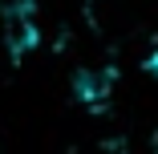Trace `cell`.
I'll use <instances>...</instances> for the list:
<instances>
[{
    "label": "cell",
    "mask_w": 158,
    "mask_h": 154,
    "mask_svg": "<svg viewBox=\"0 0 158 154\" xmlns=\"http://www.w3.org/2000/svg\"><path fill=\"white\" fill-rule=\"evenodd\" d=\"M4 45L12 49V53H24V49H33L37 45V24H33V16H28V8H8L4 16Z\"/></svg>",
    "instance_id": "obj_1"
},
{
    "label": "cell",
    "mask_w": 158,
    "mask_h": 154,
    "mask_svg": "<svg viewBox=\"0 0 158 154\" xmlns=\"http://www.w3.org/2000/svg\"><path fill=\"white\" fill-rule=\"evenodd\" d=\"M77 94H81V98H102V94H106V77H98V73H77Z\"/></svg>",
    "instance_id": "obj_2"
}]
</instances>
